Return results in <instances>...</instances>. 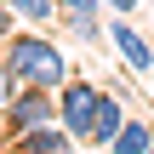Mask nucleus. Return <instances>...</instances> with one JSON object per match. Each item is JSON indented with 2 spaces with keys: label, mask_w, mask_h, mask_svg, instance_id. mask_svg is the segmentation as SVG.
<instances>
[{
  "label": "nucleus",
  "mask_w": 154,
  "mask_h": 154,
  "mask_svg": "<svg viewBox=\"0 0 154 154\" xmlns=\"http://www.w3.org/2000/svg\"><path fill=\"white\" fill-rule=\"evenodd\" d=\"M149 149H154V126L149 120H126L120 137L109 143V154H149Z\"/></svg>",
  "instance_id": "obj_7"
},
{
  "label": "nucleus",
  "mask_w": 154,
  "mask_h": 154,
  "mask_svg": "<svg viewBox=\"0 0 154 154\" xmlns=\"http://www.w3.org/2000/svg\"><path fill=\"white\" fill-rule=\"evenodd\" d=\"M11 29H17V11H11V6H6V0H0V40H6V34H11Z\"/></svg>",
  "instance_id": "obj_11"
},
{
  "label": "nucleus",
  "mask_w": 154,
  "mask_h": 154,
  "mask_svg": "<svg viewBox=\"0 0 154 154\" xmlns=\"http://www.w3.org/2000/svg\"><path fill=\"white\" fill-rule=\"evenodd\" d=\"M6 154H63V149H40V143H29V137H11Z\"/></svg>",
  "instance_id": "obj_9"
},
{
  "label": "nucleus",
  "mask_w": 154,
  "mask_h": 154,
  "mask_svg": "<svg viewBox=\"0 0 154 154\" xmlns=\"http://www.w3.org/2000/svg\"><path fill=\"white\" fill-rule=\"evenodd\" d=\"M97 6H109V11H126V17L137 11V0H97Z\"/></svg>",
  "instance_id": "obj_12"
},
{
  "label": "nucleus",
  "mask_w": 154,
  "mask_h": 154,
  "mask_svg": "<svg viewBox=\"0 0 154 154\" xmlns=\"http://www.w3.org/2000/svg\"><path fill=\"white\" fill-rule=\"evenodd\" d=\"M0 114H6V131H11V137H17V131H34V126L57 120V91H46V86H17Z\"/></svg>",
  "instance_id": "obj_3"
},
{
  "label": "nucleus",
  "mask_w": 154,
  "mask_h": 154,
  "mask_svg": "<svg viewBox=\"0 0 154 154\" xmlns=\"http://www.w3.org/2000/svg\"><path fill=\"white\" fill-rule=\"evenodd\" d=\"M0 63L11 69V80L17 86H46V91H57L63 80H69V57L57 51V40L51 34H40V29H11L6 40H0Z\"/></svg>",
  "instance_id": "obj_1"
},
{
  "label": "nucleus",
  "mask_w": 154,
  "mask_h": 154,
  "mask_svg": "<svg viewBox=\"0 0 154 154\" xmlns=\"http://www.w3.org/2000/svg\"><path fill=\"white\" fill-rule=\"evenodd\" d=\"M103 34H109V46L126 57V69H131V74H154V46L126 23V11H114V17L103 23Z\"/></svg>",
  "instance_id": "obj_4"
},
{
  "label": "nucleus",
  "mask_w": 154,
  "mask_h": 154,
  "mask_svg": "<svg viewBox=\"0 0 154 154\" xmlns=\"http://www.w3.org/2000/svg\"><path fill=\"white\" fill-rule=\"evenodd\" d=\"M57 23L74 40H103V6L97 0H57Z\"/></svg>",
  "instance_id": "obj_6"
},
{
  "label": "nucleus",
  "mask_w": 154,
  "mask_h": 154,
  "mask_svg": "<svg viewBox=\"0 0 154 154\" xmlns=\"http://www.w3.org/2000/svg\"><path fill=\"white\" fill-rule=\"evenodd\" d=\"M126 120H131V114H126L120 91H103V97H97V114H91V131H86V149H109Z\"/></svg>",
  "instance_id": "obj_5"
},
{
  "label": "nucleus",
  "mask_w": 154,
  "mask_h": 154,
  "mask_svg": "<svg viewBox=\"0 0 154 154\" xmlns=\"http://www.w3.org/2000/svg\"><path fill=\"white\" fill-rule=\"evenodd\" d=\"M97 97H103V91H97L91 80H80V74H69V80L57 86V120H63V126L74 131V143H80V149H86V131H91Z\"/></svg>",
  "instance_id": "obj_2"
},
{
  "label": "nucleus",
  "mask_w": 154,
  "mask_h": 154,
  "mask_svg": "<svg viewBox=\"0 0 154 154\" xmlns=\"http://www.w3.org/2000/svg\"><path fill=\"white\" fill-rule=\"evenodd\" d=\"M11 11H17V23H57V0H6Z\"/></svg>",
  "instance_id": "obj_8"
},
{
  "label": "nucleus",
  "mask_w": 154,
  "mask_h": 154,
  "mask_svg": "<svg viewBox=\"0 0 154 154\" xmlns=\"http://www.w3.org/2000/svg\"><path fill=\"white\" fill-rule=\"evenodd\" d=\"M11 91H17V80H11V69H6V63H0V109H6V103H11Z\"/></svg>",
  "instance_id": "obj_10"
}]
</instances>
